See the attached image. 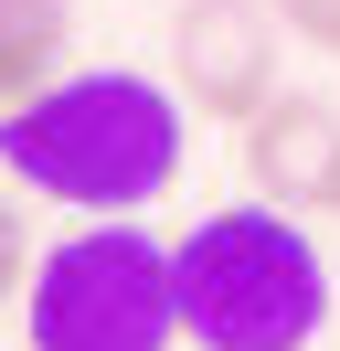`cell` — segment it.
Returning a JSON list of instances; mask_svg holds the SVG:
<instances>
[{
    "label": "cell",
    "instance_id": "1",
    "mask_svg": "<svg viewBox=\"0 0 340 351\" xmlns=\"http://www.w3.org/2000/svg\"><path fill=\"white\" fill-rule=\"evenodd\" d=\"M181 96L160 75H53L42 96H21L0 117V171L11 192L64 202V213L106 223V213H149V202L181 181Z\"/></svg>",
    "mask_w": 340,
    "mask_h": 351
},
{
    "label": "cell",
    "instance_id": "2",
    "mask_svg": "<svg viewBox=\"0 0 340 351\" xmlns=\"http://www.w3.org/2000/svg\"><path fill=\"white\" fill-rule=\"evenodd\" d=\"M181 287V341L191 351H308L330 330V266L298 234L287 202H223L170 245Z\"/></svg>",
    "mask_w": 340,
    "mask_h": 351
},
{
    "label": "cell",
    "instance_id": "3",
    "mask_svg": "<svg viewBox=\"0 0 340 351\" xmlns=\"http://www.w3.org/2000/svg\"><path fill=\"white\" fill-rule=\"evenodd\" d=\"M21 341L32 351H170L181 341V287L170 245L138 234L127 213L53 234L21 277Z\"/></svg>",
    "mask_w": 340,
    "mask_h": 351
},
{
    "label": "cell",
    "instance_id": "4",
    "mask_svg": "<svg viewBox=\"0 0 340 351\" xmlns=\"http://www.w3.org/2000/svg\"><path fill=\"white\" fill-rule=\"evenodd\" d=\"M276 53H287V22L266 0H181L170 11V96L191 117H212V128H245L287 86Z\"/></svg>",
    "mask_w": 340,
    "mask_h": 351
},
{
    "label": "cell",
    "instance_id": "5",
    "mask_svg": "<svg viewBox=\"0 0 340 351\" xmlns=\"http://www.w3.org/2000/svg\"><path fill=\"white\" fill-rule=\"evenodd\" d=\"M234 160H245V192L255 202H287V213H319L340 171V107L308 86H276L266 107L234 128Z\"/></svg>",
    "mask_w": 340,
    "mask_h": 351
},
{
    "label": "cell",
    "instance_id": "6",
    "mask_svg": "<svg viewBox=\"0 0 340 351\" xmlns=\"http://www.w3.org/2000/svg\"><path fill=\"white\" fill-rule=\"evenodd\" d=\"M64 43H75V0H0V117L64 75Z\"/></svg>",
    "mask_w": 340,
    "mask_h": 351
},
{
    "label": "cell",
    "instance_id": "7",
    "mask_svg": "<svg viewBox=\"0 0 340 351\" xmlns=\"http://www.w3.org/2000/svg\"><path fill=\"white\" fill-rule=\"evenodd\" d=\"M276 22H287V43H308L319 64H340V0H266Z\"/></svg>",
    "mask_w": 340,
    "mask_h": 351
},
{
    "label": "cell",
    "instance_id": "8",
    "mask_svg": "<svg viewBox=\"0 0 340 351\" xmlns=\"http://www.w3.org/2000/svg\"><path fill=\"white\" fill-rule=\"evenodd\" d=\"M21 277H32V234H21V213H11V192H0V308L21 298Z\"/></svg>",
    "mask_w": 340,
    "mask_h": 351
},
{
    "label": "cell",
    "instance_id": "9",
    "mask_svg": "<svg viewBox=\"0 0 340 351\" xmlns=\"http://www.w3.org/2000/svg\"><path fill=\"white\" fill-rule=\"evenodd\" d=\"M319 213H330V223H340V171H330V202H319Z\"/></svg>",
    "mask_w": 340,
    "mask_h": 351
}]
</instances>
